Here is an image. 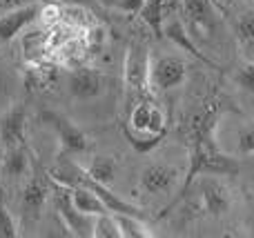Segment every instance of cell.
Wrapping results in <instances>:
<instances>
[{
	"mask_svg": "<svg viewBox=\"0 0 254 238\" xmlns=\"http://www.w3.org/2000/svg\"><path fill=\"white\" fill-rule=\"evenodd\" d=\"M123 134L136 151L147 154L167 134L165 111L149 96L134 102V105L127 109V120L123 125Z\"/></svg>",
	"mask_w": 254,
	"mask_h": 238,
	"instance_id": "cell-1",
	"label": "cell"
},
{
	"mask_svg": "<svg viewBox=\"0 0 254 238\" xmlns=\"http://www.w3.org/2000/svg\"><path fill=\"white\" fill-rule=\"evenodd\" d=\"M149 56L143 40H131L123 60V85H125V111L134 102L149 96Z\"/></svg>",
	"mask_w": 254,
	"mask_h": 238,
	"instance_id": "cell-2",
	"label": "cell"
},
{
	"mask_svg": "<svg viewBox=\"0 0 254 238\" xmlns=\"http://www.w3.org/2000/svg\"><path fill=\"white\" fill-rule=\"evenodd\" d=\"M188 80V62L176 53H163L149 60V89L170 92Z\"/></svg>",
	"mask_w": 254,
	"mask_h": 238,
	"instance_id": "cell-3",
	"label": "cell"
},
{
	"mask_svg": "<svg viewBox=\"0 0 254 238\" xmlns=\"http://www.w3.org/2000/svg\"><path fill=\"white\" fill-rule=\"evenodd\" d=\"M216 4L214 0H181L179 13L183 18L188 31L192 34V38L198 40L205 38L207 34H212L216 27Z\"/></svg>",
	"mask_w": 254,
	"mask_h": 238,
	"instance_id": "cell-4",
	"label": "cell"
},
{
	"mask_svg": "<svg viewBox=\"0 0 254 238\" xmlns=\"http://www.w3.org/2000/svg\"><path fill=\"white\" fill-rule=\"evenodd\" d=\"M52 183H54V203H56V209L63 216V223H65V227L69 230V234H74V236H94V218L96 216L80 214L78 209L74 207L69 185H63V183L54 181V178H52Z\"/></svg>",
	"mask_w": 254,
	"mask_h": 238,
	"instance_id": "cell-5",
	"label": "cell"
},
{
	"mask_svg": "<svg viewBox=\"0 0 254 238\" xmlns=\"http://www.w3.org/2000/svg\"><path fill=\"white\" fill-rule=\"evenodd\" d=\"M43 120L56 132L58 141H61V147L67 154H83V151H87V147H89L87 136H85L83 129L76 127L69 118L56 114V111H45Z\"/></svg>",
	"mask_w": 254,
	"mask_h": 238,
	"instance_id": "cell-6",
	"label": "cell"
},
{
	"mask_svg": "<svg viewBox=\"0 0 254 238\" xmlns=\"http://www.w3.org/2000/svg\"><path fill=\"white\" fill-rule=\"evenodd\" d=\"M103 85H105V78L98 69H92V67H74L67 74V89L74 98L78 100H94L103 94Z\"/></svg>",
	"mask_w": 254,
	"mask_h": 238,
	"instance_id": "cell-7",
	"label": "cell"
},
{
	"mask_svg": "<svg viewBox=\"0 0 254 238\" xmlns=\"http://www.w3.org/2000/svg\"><path fill=\"white\" fill-rule=\"evenodd\" d=\"M201 187V200L203 207L210 216H223L232 207V191L221 178L216 176H201L198 181Z\"/></svg>",
	"mask_w": 254,
	"mask_h": 238,
	"instance_id": "cell-8",
	"label": "cell"
},
{
	"mask_svg": "<svg viewBox=\"0 0 254 238\" xmlns=\"http://www.w3.org/2000/svg\"><path fill=\"white\" fill-rule=\"evenodd\" d=\"M163 36H165L167 40H172L176 47H181L183 51H190L194 58H198L201 62H205V65H214L210 58L201 53V47H198L196 40H194L192 34L188 31V27H185V22H183V18H181L179 9H167L165 22H163Z\"/></svg>",
	"mask_w": 254,
	"mask_h": 238,
	"instance_id": "cell-9",
	"label": "cell"
},
{
	"mask_svg": "<svg viewBox=\"0 0 254 238\" xmlns=\"http://www.w3.org/2000/svg\"><path fill=\"white\" fill-rule=\"evenodd\" d=\"M179 178H181L179 169L172 167L170 163L156 160V163H147L143 167V172H140V187L152 196L154 194L161 196V194H167L176 185Z\"/></svg>",
	"mask_w": 254,
	"mask_h": 238,
	"instance_id": "cell-10",
	"label": "cell"
},
{
	"mask_svg": "<svg viewBox=\"0 0 254 238\" xmlns=\"http://www.w3.org/2000/svg\"><path fill=\"white\" fill-rule=\"evenodd\" d=\"M25 132H27V107L22 102H16L4 114L0 116V143L4 149L25 145Z\"/></svg>",
	"mask_w": 254,
	"mask_h": 238,
	"instance_id": "cell-11",
	"label": "cell"
},
{
	"mask_svg": "<svg viewBox=\"0 0 254 238\" xmlns=\"http://www.w3.org/2000/svg\"><path fill=\"white\" fill-rule=\"evenodd\" d=\"M49 181L52 178L45 176V174H34L29 178V183L25 185L22 190V196H20V207H22V214L31 221H38L40 214L45 209V203L49 198Z\"/></svg>",
	"mask_w": 254,
	"mask_h": 238,
	"instance_id": "cell-12",
	"label": "cell"
},
{
	"mask_svg": "<svg viewBox=\"0 0 254 238\" xmlns=\"http://www.w3.org/2000/svg\"><path fill=\"white\" fill-rule=\"evenodd\" d=\"M225 9L232 11V27L243 49L254 47V0H232Z\"/></svg>",
	"mask_w": 254,
	"mask_h": 238,
	"instance_id": "cell-13",
	"label": "cell"
},
{
	"mask_svg": "<svg viewBox=\"0 0 254 238\" xmlns=\"http://www.w3.org/2000/svg\"><path fill=\"white\" fill-rule=\"evenodd\" d=\"M40 4L31 2L27 7L13 9V11L0 13V43H11L25 27H29L31 22H36L40 18Z\"/></svg>",
	"mask_w": 254,
	"mask_h": 238,
	"instance_id": "cell-14",
	"label": "cell"
},
{
	"mask_svg": "<svg viewBox=\"0 0 254 238\" xmlns=\"http://www.w3.org/2000/svg\"><path fill=\"white\" fill-rule=\"evenodd\" d=\"M29 163H31V158H29L27 145H18V147H11V149H4L2 165H0V176L18 181V178L27 176Z\"/></svg>",
	"mask_w": 254,
	"mask_h": 238,
	"instance_id": "cell-15",
	"label": "cell"
},
{
	"mask_svg": "<svg viewBox=\"0 0 254 238\" xmlns=\"http://www.w3.org/2000/svg\"><path fill=\"white\" fill-rule=\"evenodd\" d=\"M71 203L78 209L80 214H87V216H101V214L110 212L105 205V200L87 185H74L71 187Z\"/></svg>",
	"mask_w": 254,
	"mask_h": 238,
	"instance_id": "cell-16",
	"label": "cell"
},
{
	"mask_svg": "<svg viewBox=\"0 0 254 238\" xmlns=\"http://www.w3.org/2000/svg\"><path fill=\"white\" fill-rule=\"evenodd\" d=\"M87 176H92L96 183L110 187L116 181V174H119V160L110 154H98L92 158V163L85 167Z\"/></svg>",
	"mask_w": 254,
	"mask_h": 238,
	"instance_id": "cell-17",
	"label": "cell"
},
{
	"mask_svg": "<svg viewBox=\"0 0 254 238\" xmlns=\"http://www.w3.org/2000/svg\"><path fill=\"white\" fill-rule=\"evenodd\" d=\"M49 38L45 31L36 29V31H29V34L22 38V51H25V60L29 65H40V62L47 58V51H49Z\"/></svg>",
	"mask_w": 254,
	"mask_h": 238,
	"instance_id": "cell-18",
	"label": "cell"
},
{
	"mask_svg": "<svg viewBox=\"0 0 254 238\" xmlns=\"http://www.w3.org/2000/svg\"><path fill=\"white\" fill-rule=\"evenodd\" d=\"M138 16L156 36H163V22L167 16V2L165 0H143L138 9Z\"/></svg>",
	"mask_w": 254,
	"mask_h": 238,
	"instance_id": "cell-19",
	"label": "cell"
},
{
	"mask_svg": "<svg viewBox=\"0 0 254 238\" xmlns=\"http://www.w3.org/2000/svg\"><path fill=\"white\" fill-rule=\"evenodd\" d=\"M116 216V223H119L121 227V236L123 238H149L152 236V232H149V227L145 225L143 221H140V216H136V214H114Z\"/></svg>",
	"mask_w": 254,
	"mask_h": 238,
	"instance_id": "cell-20",
	"label": "cell"
},
{
	"mask_svg": "<svg viewBox=\"0 0 254 238\" xmlns=\"http://www.w3.org/2000/svg\"><path fill=\"white\" fill-rule=\"evenodd\" d=\"M94 238H123L114 212H105L94 218Z\"/></svg>",
	"mask_w": 254,
	"mask_h": 238,
	"instance_id": "cell-21",
	"label": "cell"
},
{
	"mask_svg": "<svg viewBox=\"0 0 254 238\" xmlns=\"http://www.w3.org/2000/svg\"><path fill=\"white\" fill-rule=\"evenodd\" d=\"M18 236V227L13 221L11 212L7 209L4 200L0 198V238H16Z\"/></svg>",
	"mask_w": 254,
	"mask_h": 238,
	"instance_id": "cell-22",
	"label": "cell"
},
{
	"mask_svg": "<svg viewBox=\"0 0 254 238\" xmlns=\"http://www.w3.org/2000/svg\"><path fill=\"white\" fill-rule=\"evenodd\" d=\"M237 83L241 89L254 94V60L252 62H246V65L239 67L237 71Z\"/></svg>",
	"mask_w": 254,
	"mask_h": 238,
	"instance_id": "cell-23",
	"label": "cell"
},
{
	"mask_svg": "<svg viewBox=\"0 0 254 238\" xmlns=\"http://www.w3.org/2000/svg\"><path fill=\"white\" fill-rule=\"evenodd\" d=\"M31 2H38V0H0V13H7V11H13V9H20V7H27Z\"/></svg>",
	"mask_w": 254,
	"mask_h": 238,
	"instance_id": "cell-24",
	"label": "cell"
},
{
	"mask_svg": "<svg viewBox=\"0 0 254 238\" xmlns=\"http://www.w3.org/2000/svg\"><path fill=\"white\" fill-rule=\"evenodd\" d=\"M58 4H65V7H94V0H54Z\"/></svg>",
	"mask_w": 254,
	"mask_h": 238,
	"instance_id": "cell-25",
	"label": "cell"
},
{
	"mask_svg": "<svg viewBox=\"0 0 254 238\" xmlns=\"http://www.w3.org/2000/svg\"><path fill=\"white\" fill-rule=\"evenodd\" d=\"M165 2H167V9H179L181 0H165Z\"/></svg>",
	"mask_w": 254,
	"mask_h": 238,
	"instance_id": "cell-26",
	"label": "cell"
},
{
	"mask_svg": "<svg viewBox=\"0 0 254 238\" xmlns=\"http://www.w3.org/2000/svg\"><path fill=\"white\" fill-rule=\"evenodd\" d=\"M2 154H4V147H2V143H0V165H2Z\"/></svg>",
	"mask_w": 254,
	"mask_h": 238,
	"instance_id": "cell-27",
	"label": "cell"
},
{
	"mask_svg": "<svg viewBox=\"0 0 254 238\" xmlns=\"http://www.w3.org/2000/svg\"><path fill=\"white\" fill-rule=\"evenodd\" d=\"M250 56H252V60H254V47L250 49Z\"/></svg>",
	"mask_w": 254,
	"mask_h": 238,
	"instance_id": "cell-28",
	"label": "cell"
},
{
	"mask_svg": "<svg viewBox=\"0 0 254 238\" xmlns=\"http://www.w3.org/2000/svg\"><path fill=\"white\" fill-rule=\"evenodd\" d=\"M0 62H2V51H0Z\"/></svg>",
	"mask_w": 254,
	"mask_h": 238,
	"instance_id": "cell-29",
	"label": "cell"
},
{
	"mask_svg": "<svg viewBox=\"0 0 254 238\" xmlns=\"http://www.w3.org/2000/svg\"><path fill=\"white\" fill-rule=\"evenodd\" d=\"M252 176H254V172H252Z\"/></svg>",
	"mask_w": 254,
	"mask_h": 238,
	"instance_id": "cell-30",
	"label": "cell"
},
{
	"mask_svg": "<svg viewBox=\"0 0 254 238\" xmlns=\"http://www.w3.org/2000/svg\"><path fill=\"white\" fill-rule=\"evenodd\" d=\"M230 2H232V0H230Z\"/></svg>",
	"mask_w": 254,
	"mask_h": 238,
	"instance_id": "cell-31",
	"label": "cell"
}]
</instances>
